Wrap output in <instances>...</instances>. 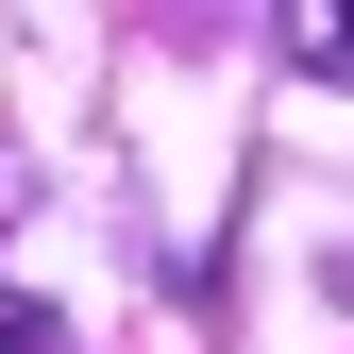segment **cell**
<instances>
[{
    "label": "cell",
    "mask_w": 354,
    "mask_h": 354,
    "mask_svg": "<svg viewBox=\"0 0 354 354\" xmlns=\"http://www.w3.org/2000/svg\"><path fill=\"white\" fill-rule=\"evenodd\" d=\"M270 51H287L304 84H337V102H354V0H270Z\"/></svg>",
    "instance_id": "1"
},
{
    "label": "cell",
    "mask_w": 354,
    "mask_h": 354,
    "mask_svg": "<svg viewBox=\"0 0 354 354\" xmlns=\"http://www.w3.org/2000/svg\"><path fill=\"white\" fill-rule=\"evenodd\" d=\"M0 354H68V321H51L34 287H0Z\"/></svg>",
    "instance_id": "2"
},
{
    "label": "cell",
    "mask_w": 354,
    "mask_h": 354,
    "mask_svg": "<svg viewBox=\"0 0 354 354\" xmlns=\"http://www.w3.org/2000/svg\"><path fill=\"white\" fill-rule=\"evenodd\" d=\"M17 219H34V169H17V152H0V236H17Z\"/></svg>",
    "instance_id": "3"
}]
</instances>
